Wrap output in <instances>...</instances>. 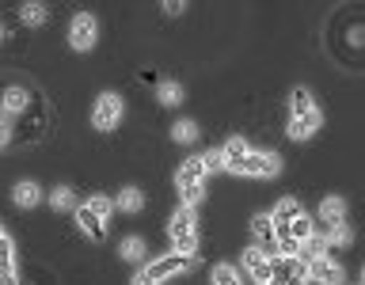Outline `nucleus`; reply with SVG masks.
<instances>
[{
    "instance_id": "obj_21",
    "label": "nucleus",
    "mask_w": 365,
    "mask_h": 285,
    "mask_svg": "<svg viewBox=\"0 0 365 285\" xmlns=\"http://www.w3.org/2000/svg\"><path fill=\"white\" fill-rule=\"evenodd\" d=\"M289 107H293V118H304L308 110H316V103H312V91H308V88H297L293 95H289Z\"/></svg>"
},
{
    "instance_id": "obj_5",
    "label": "nucleus",
    "mask_w": 365,
    "mask_h": 285,
    "mask_svg": "<svg viewBox=\"0 0 365 285\" xmlns=\"http://www.w3.org/2000/svg\"><path fill=\"white\" fill-rule=\"evenodd\" d=\"M122 110H125L122 95H114V91H103V95L96 99V107H91V125H96L99 133H110L114 125L122 122Z\"/></svg>"
},
{
    "instance_id": "obj_27",
    "label": "nucleus",
    "mask_w": 365,
    "mask_h": 285,
    "mask_svg": "<svg viewBox=\"0 0 365 285\" xmlns=\"http://www.w3.org/2000/svg\"><path fill=\"white\" fill-rule=\"evenodd\" d=\"M289 236L297 239V244H304V239L312 236V224H308V217H304V213H301V217H293V221H289Z\"/></svg>"
},
{
    "instance_id": "obj_8",
    "label": "nucleus",
    "mask_w": 365,
    "mask_h": 285,
    "mask_svg": "<svg viewBox=\"0 0 365 285\" xmlns=\"http://www.w3.org/2000/svg\"><path fill=\"white\" fill-rule=\"evenodd\" d=\"M270 281H278V285H304V281H308L304 259H301V255H282V259H274Z\"/></svg>"
},
{
    "instance_id": "obj_30",
    "label": "nucleus",
    "mask_w": 365,
    "mask_h": 285,
    "mask_svg": "<svg viewBox=\"0 0 365 285\" xmlns=\"http://www.w3.org/2000/svg\"><path fill=\"white\" fill-rule=\"evenodd\" d=\"M164 11H168V16H182V11H187V4H179V0H168Z\"/></svg>"
},
{
    "instance_id": "obj_28",
    "label": "nucleus",
    "mask_w": 365,
    "mask_h": 285,
    "mask_svg": "<svg viewBox=\"0 0 365 285\" xmlns=\"http://www.w3.org/2000/svg\"><path fill=\"white\" fill-rule=\"evenodd\" d=\"M50 205H53V209H57V213H65V209H73V190H68V187H57V190L50 194Z\"/></svg>"
},
{
    "instance_id": "obj_35",
    "label": "nucleus",
    "mask_w": 365,
    "mask_h": 285,
    "mask_svg": "<svg viewBox=\"0 0 365 285\" xmlns=\"http://www.w3.org/2000/svg\"><path fill=\"white\" fill-rule=\"evenodd\" d=\"M0 236H4V228H0Z\"/></svg>"
},
{
    "instance_id": "obj_32",
    "label": "nucleus",
    "mask_w": 365,
    "mask_h": 285,
    "mask_svg": "<svg viewBox=\"0 0 365 285\" xmlns=\"http://www.w3.org/2000/svg\"><path fill=\"white\" fill-rule=\"evenodd\" d=\"M11 141V130H8V122H0V148H4Z\"/></svg>"
},
{
    "instance_id": "obj_12",
    "label": "nucleus",
    "mask_w": 365,
    "mask_h": 285,
    "mask_svg": "<svg viewBox=\"0 0 365 285\" xmlns=\"http://www.w3.org/2000/svg\"><path fill=\"white\" fill-rule=\"evenodd\" d=\"M319 125H324V114H319V110H308L304 118H293V122H289V137H293V141H308V137H312Z\"/></svg>"
},
{
    "instance_id": "obj_23",
    "label": "nucleus",
    "mask_w": 365,
    "mask_h": 285,
    "mask_svg": "<svg viewBox=\"0 0 365 285\" xmlns=\"http://www.w3.org/2000/svg\"><path fill=\"white\" fill-rule=\"evenodd\" d=\"M324 239H327L331 247H350V244H354V232L339 221V224H331V228H327V236H324Z\"/></svg>"
},
{
    "instance_id": "obj_2",
    "label": "nucleus",
    "mask_w": 365,
    "mask_h": 285,
    "mask_svg": "<svg viewBox=\"0 0 365 285\" xmlns=\"http://www.w3.org/2000/svg\"><path fill=\"white\" fill-rule=\"evenodd\" d=\"M205 164H202V156H190V160H182V167H179V175H175V187L182 194V205H198L202 202V194H205Z\"/></svg>"
},
{
    "instance_id": "obj_29",
    "label": "nucleus",
    "mask_w": 365,
    "mask_h": 285,
    "mask_svg": "<svg viewBox=\"0 0 365 285\" xmlns=\"http://www.w3.org/2000/svg\"><path fill=\"white\" fill-rule=\"evenodd\" d=\"M202 164H205V171H225L221 148H210V152H202Z\"/></svg>"
},
{
    "instance_id": "obj_9",
    "label": "nucleus",
    "mask_w": 365,
    "mask_h": 285,
    "mask_svg": "<svg viewBox=\"0 0 365 285\" xmlns=\"http://www.w3.org/2000/svg\"><path fill=\"white\" fill-rule=\"evenodd\" d=\"M304 266H308V281H319V285H342V266L331 255H319V259H304Z\"/></svg>"
},
{
    "instance_id": "obj_16",
    "label": "nucleus",
    "mask_w": 365,
    "mask_h": 285,
    "mask_svg": "<svg viewBox=\"0 0 365 285\" xmlns=\"http://www.w3.org/2000/svg\"><path fill=\"white\" fill-rule=\"evenodd\" d=\"M114 209H122V213H141V209H145V194L137 190V187H125L118 198H114Z\"/></svg>"
},
{
    "instance_id": "obj_11",
    "label": "nucleus",
    "mask_w": 365,
    "mask_h": 285,
    "mask_svg": "<svg viewBox=\"0 0 365 285\" xmlns=\"http://www.w3.org/2000/svg\"><path fill=\"white\" fill-rule=\"evenodd\" d=\"M251 236L259 239V251H262V255H270V259H274L278 244H274V221H270V213H259L255 221H251Z\"/></svg>"
},
{
    "instance_id": "obj_22",
    "label": "nucleus",
    "mask_w": 365,
    "mask_h": 285,
    "mask_svg": "<svg viewBox=\"0 0 365 285\" xmlns=\"http://www.w3.org/2000/svg\"><path fill=\"white\" fill-rule=\"evenodd\" d=\"M118 255H122L125 262H141V259H145V239H141V236H125L122 247H118Z\"/></svg>"
},
{
    "instance_id": "obj_6",
    "label": "nucleus",
    "mask_w": 365,
    "mask_h": 285,
    "mask_svg": "<svg viewBox=\"0 0 365 285\" xmlns=\"http://www.w3.org/2000/svg\"><path fill=\"white\" fill-rule=\"evenodd\" d=\"M282 171V160L274 156V152H255V148H251V152L244 156V164L236 167V175H251V179H274Z\"/></svg>"
},
{
    "instance_id": "obj_1",
    "label": "nucleus",
    "mask_w": 365,
    "mask_h": 285,
    "mask_svg": "<svg viewBox=\"0 0 365 285\" xmlns=\"http://www.w3.org/2000/svg\"><path fill=\"white\" fill-rule=\"evenodd\" d=\"M110 213H114V202H110V198H103V194H91V202H84V205L76 209L80 232H88L91 239H103V236H107Z\"/></svg>"
},
{
    "instance_id": "obj_15",
    "label": "nucleus",
    "mask_w": 365,
    "mask_h": 285,
    "mask_svg": "<svg viewBox=\"0 0 365 285\" xmlns=\"http://www.w3.org/2000/svg\"><path fill=\"white\" fill-rule=\"evenodd\" d=\"M342 217H346V202H342L339 194H327V198L319 202V221H324V224H339Z\"/></svg>"
},
{
    "instance_id": "obj_25",
    "label": "nucleus",
    "mask_w": 365,
    "mask_h": 285,
    "mask_svg": "<svg viewBox=\"0 0 365 285\" xmlns=\"http://www.w3.org/2000/svg\"><path fill=\"white\" fill-rule=\"evenodd\" d=\"M210 281H213V285H240V274H236V266H228V262H221V266H213Z\"/></svg>"
},
{
    "instance_id": "obj_26",
    "label": "nucleus",
    "mask_w": 365,
    "mask_h": 285,
    "mask_svg": "<svg viewBox=\"0 0 365 285\" xmlns=\"http://www.w3.org/2000/svg\"><path fill=\"white\" fill-rule=\"evenodd\" d=\"M19 19L27 23V27H38V23H46V4H23Z\"/></svg>"
},
{
    "instance_id": "obj_24",
    "label": "nucleus",
    "mask_w": 365,
    "mask_h": 285,
    "mask_svg": "<svg viewBox=\"0 0 365 285\" xmlns=\"http://www.w3.org/2000/svg\"><path fill=\"white\" fill-rule=\"evenodd\" d=\"M16 270V247H11V236H0V274Z\"/></svg>"
},
{
    "instance_id": "obj_7",
    "label": "nucleus",
    "mask_w": 365,
    "mask_h": 285,
    "mask_svg": "<svg viewBox=\"0 0 365 285\" xmlns=\"http://www.w3.org/2000/svg\"><path fill=\"white\" fill-rule=\"evenodd\" d=\"M96 34H99V23L91 11H80V16L73 19V27H68V46L80 53H88L91 46H96Z\"/></svg>"
},
{
    "instance_id": "obj_4",
    "label": "nucleus",
    "mask_w": 365,
    "mask_h": 285,
    "mask_svg": "<svg viewBox=\"0 0 365 285\" xmlns=\"http://www.w3.org/2000/svg\"><path fill=\"white\" fill-rule=\"evenodd\" d=\"M190 266H194L190 255H164V259H153V262H148V266L133 278V285H160V281L175 278L179 270H190Z\"/></svg>"
},
{
    "instance_id": "obj_20",
    "label": "nucleus",
    "mask_w": 365,
    "mask_h": 285,
    "mask_svg": "<svg viewBox=\"0 0 365 285\" xmlns=\"http://www.w3.org/2000/svg\"><path fill=\"white\" fill-rule=\"evenodd\" d=\"M156 99L164 103V107H179V103H182V84H175V80H160Z\"/></svg>"
},
{
    "instance_id": "obj_19",
    "label": "nucleus",
    "mask_w": 365,
    "mask_h": 285,
    "mask_svg": "<svg viewBox=\"0 0 365 285\" xmlns=\"http://www.w3.org/2000/svg\"><path fill=\"white\" fill-rule=\"evenodd\" d=\"M171 141H179V145H194V141H198V122L179 118L175 125H171Z\"/></svg>"
},
{
    "instance_id": "obj_14",
    "label": "nucleus",
    "mask_w": 365,
    "mask_h": 285,
    "mask_svg": "<svg viewBox=\"0 0 365 285\" xmlns=\"http://www.w3.org/2000/svg\"><path fill=\"white\" fill-rule=\"evenodd\" d=\"M11 202H16L19 209H34V205L42 202V190H38V182H31V179L16 182V190H11Z\"/></svg>"
},
{
    "instance_id": "obj_3",
    "label": "nucleus",
    "mask_w": 365,
    "mask_h": 285,
    "mask_svg": "<svg viewBox=\"0 0 365 285\" xmlns=\"http://www.w3.org/2000/svg\"><path fill=\"white\" fill-rule=\"evenodd\" d=\"M168 236L171 244H175V255H190L194 247H198V217H194L190 205H179L175 217H171L168 224Z\"/></svg>"
},
{
    "instance_id": "obj_33",
    "label": "nucleus",
    "mask_w": 365,
    "mask_h": 285,
    "mask_svg": "<svg viewBox=\"0 0 365 285\" xmlns=\"http://www.w3.org/2000/svg\"><path fill=\"white\" fill-rule=\"evenodd\" d=\"M0 38H4V23H0Z\"/></svg>"
},
{
    "instance_id": "obj_13",
    "label": "nucleus",
    "mask_w": 365,
    "mask_h": 285,
    "mask_svg": "<svg viewBox=\"0 0 365 285\" xmlns=\"http://www.w3.org/2000/svg\"><path fill=\"white\" fill-rule=\"evenodd\" d=\"M251 152L247 148V141L244 137H228L225 141V148H221V160H225V171H236L240 164H244V156Z\"/></svg>"
},
{
    "instance_id": "obj_31",
    "label": "nucleus",
    "mask_w": 365,
    "mask_h": 285,
    "mask_svg": "<svg viewBox=\"0 0 365 285\" xmlns=\"http://www.w3.org/2000/svg\"><path fill=\"white\" fill-rule=\"evenodd\" d=\"M0 285H19V274H16V270H8V274H0Z\"/></svg>"
},
{
    "instance_id": "obj_18",
    "label": "nucleus",
    "mask_w": 365,
    "mask_h": 285,
    "mask_svg": "<svg viewBox=\"0 0 365 285\" xmlns=\"http://www.w3.org/2000/svg\"><path fill=\"white\" fill-rule=\"evenodd\" d=\"M23 110H27V88L11 84L4 91V114H23Z\"/></svg>"
},
{
    "instance_id": "obj_17",
    "label": "nucleus",
    "mask_w": 365,
    "mask_h": 285,
    "mask_svg": "<svg viewBox=\"0 0 365 285\" xmlns=\"http://www.w3.org/2000/svg\"><path fill=\"white\" fill-rule=\"evenodd\" d=\"M304 209H301V202L297 198H282L278 205H274V213H270V221H278V224H289L293 217H301Z\"/></svg>"
},
{
    "instance_id": "obj_34",
    "label": "nucleus",
    "mask_w": 365,
    "mask_h": 285,
    "mask_svg": "<svg viewBox=\"0 0 365 285\" xmlns=\"http://www.w3.org/2000/svg\"><path fill=\"white\" fill-rule=\"evenodd\" d=\"M267 285H278V281H267Z\"/></svg>"
},
{
    "instance_id": "obj_10",
    "label": "nucleus",
    "mask_w": 365,
    "mask_h": 285,
    "mask_svg": "<svg viewBox=\"0 0 365 285\" xmlns=\"http://www.w3.org/2000/svg\"><path fill=\"white\" fill-rule=\"evenodd\" d=\"M244 266H247L251 278H255V285H267L270 274H274V259L262 255L259 247H247V251H244Z\"/></svg>"
}]
</instances>
